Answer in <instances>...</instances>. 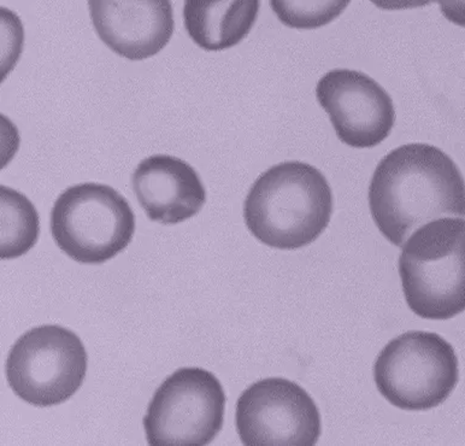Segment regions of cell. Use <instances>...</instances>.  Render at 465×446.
Masks as SVG:
<instances>
[{"mask_svg": "<svg viewBox=\"0 0 465 446\" xmlns=\"http://www.w3.org/2000/svg\"><path fill=\"white\" fill-rule=\"evenodd\" d=\"M464 179L452 158L437 146L407 144L380 161L369 186L376 226L393 245L440 217H464Z\"/></svg>", "mask_w": 465, "mask_h": 446, "instance_id": "cell-1", "label": "cell"}, {"mask_svg": "<svg viewBox=\"0 0 465 446\" xmlns=\"http://www.w3.org/2000/svg\"><path fill=\"white\" fill-rule=\"evenodd\" d=\"M331 213L333 192L326 176L299 161L264 172L243 205V219L253 237L280 250L312 244L330 224Z\"/></svg>", "mask_w": 465, "mask_h": 446, "instance_id": "cell-2", "label": "cell"}, {"mask_svg": "<svg viewBox=\"0 0 465 446\" xmlns=\"http://www.w3.org/2000/svg\"><path fill=\"white\" fill-rule=\"evenodd\" d=\"M464 217H440L404 243L400 275L405 301L424 320L444 321L465 311Z\"/></svg>", "mask_w": 465, "mask_h": 446, "instance_id": "cell-3", "label": "cell"}, {"mask_svg": "<svg viewBox=\"0 0 465 446\" xmlns=\"http://www.w3.org/2000/svg\"><path fill=\"white\" fill-rule=\"evenodd\" d=\"M51 233L65 255L84 264L112 260L131 244L134 213L124 195L103 183L66 189L51 212Z\"/></svg>", "mask_w": 465, "mask_h": 446, "instance_id": "cell-4", "label": "cell"}, {"mask_svg": "<svg viewBox=\"0 0 465 446\" xmlns=\"http://www.w3.org/2000/svg\"><path fill=\"white\" fill-rule=\"evenodd\" d=\"M374 381L394 407L430 411L444 403L460 381L459 359L444 338L411 331L394 338L376 359Z\"/></svg>", "mask_w": 465, "mask_h": 446, "instance_id": "cell-5", "label": "cell"}, {"mask_svg": "<svg viewBox=\"0 0 465 446\" xmlns=\"http://www.w3.org/2000/svg\"><path fill=\"white\" fill-rule=\"evenodd\" d=\"M86 349L74 332L56 324L32 328L7 356V382L17 397L35 407L64 403L83 386Z\"/></svg>", "mask_w": 465, "mask_h": 446, "instance_id": "cell-6", "label": "cell"}, {"mask_svg": "<svg viewBox=\"0 0 465 446\" xmlns=\"http://www.w3.org/2000/svg\"><path fill=\"white\" fill-rule=\"evenodd\" d=\"M226 393L203 368H181L153 394L143 418L150 445H208L223 430Z\"/></svg>", "mask_w": 465, "mask_h": 446, "instance_id": "cell-7", "label": "cell"}, {"mask_svg": "<svg viewBox=\"0 0 465 446\" xmlns=\"http://www.w3.org/2000/svg\"><path fill=\"white\" fill-rule=\"evenodd\" d=\"M236 432L243 445H315L319 408L302 386L283 378L252 383L236 403Z\"/></svg>", "mask_w": 465, "mask_h": 446, "instance_id": "cell-8", "label": "cell"}, {"mask_svg": "<svg viewBox=\"0 0 465 446\" xmlns=\"http://www.w3.org/2000/svg\"><path fill=\"white\" fill-rule=\"evenodd\" d=\"M316 95L338 138L351 147L379 145L396 123L391 95L372 77L357 70L327 73L317 84Z\"/></svg>", "mask_w": 465, "mask_h": 446, "instance_id": "cell-9", "label": "cell"}, {"mask_svg": "<svg viewBox=\"0 0 465 446\" xmlns=\"http://www.w3.org/2000/svg\"><path fill=\"white\" fill-rule=\"evenodd\" d=\"M92 22L99 38L131 61L154 56L174 33V13L165 0L153 2H91Z\"/></svg>", "mask_w": 465, "mask_h": 446, "instance_id": "cell-10", "label": "cell"}, {"mask_svg": "<svg viewBox=\"0 0 465 446\" xmlns=\"http://www.w3.org/2000/svg\"><path fill=\"white\" fill-rule=\"evenodd\" d=\"M132 185L149 219L163 224L191 219L206 202L205 187L195 169L168 154H154L140 162Z\"/></svg>", "mask_w": 465, "mask_h": 446, "instance_id": "cell-11", "label": "cell"}, {"mask_svg": "<svg viewBox=\"0 0 465 446\" xmlns=\"http://www.w3.org/2000/svg\"><path fill=\"white\" fill-rule=\"evenodd\" d=\"M261 3L197 2L183 5L184 27L192 40L206 51L238 45L256 24Z\"/></svg>", "mask_w": 465, "mask_h": 446, "instance_id": "cell-12", "label": "cell"}, {"mask_svg": "<svg viewBox=\"0 0 465 446\" xmlns=\"http://www.w3.org/2000/svg\"><path fill=\"white\" fill-rule=\"evenodd\" d=\"M40 219L24 193L0 185V260H15L35 248Z\"/></svg>", "mask_w": 465, "mask_h": 446, "instance_id": "cell-13", "label": "cell"}, {"mask_svg": "<svg viewBox=\"0 0 465 446\" xmlns=\"http://www.w3.org/2000/svg\"><path fill=\"white\" fill-rule=\"evenodd\" d=\"M349 2H271L279 20L292 28L322 27L349 6Z\"/></svg>", "mask_w": 465, "mask_h": 446, "instance_id": "cell-14", "label": "cell"}, {"mask_svg": "<svg viewBox=\"0 0 465 446\" xmlns=\"http://www.w3.org/2000/svg\"><path fill=\"white\" fill-rule=\"evenodd\" d=\"M25 45V27L20 16L0 6V84L13 72Z\"/></svg>", "mask_w": 465, "mask_h": 446, "instance_id": "cell-15", "label": "cell"}, {"mask_svg": "<svg viewBox=\"0 0 465 446\" xmlns=\"http://www.w3.org/2000/svg\"><path fill=\"white\" fill-rule=\"evenodd\" d=\"M21 136L16 124L0 114V171H3L20 149Z\"/></svg>", "mask_w": 465, "mask_h": 446, "instance_id": "cell-16", "label": "cell"}]
</instances>
